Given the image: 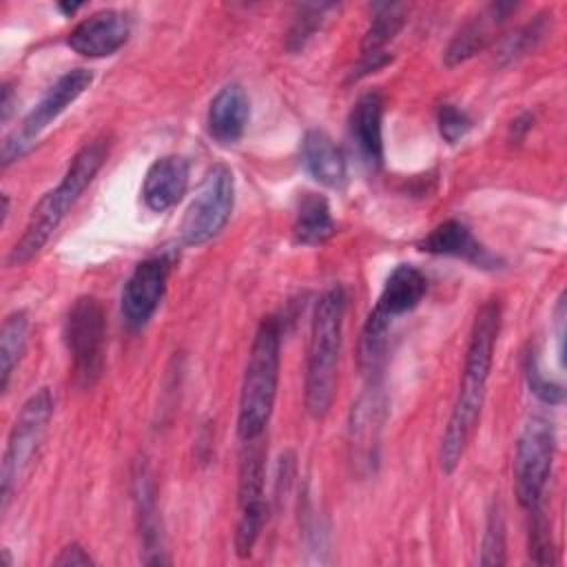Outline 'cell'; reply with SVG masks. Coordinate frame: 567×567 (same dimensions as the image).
I'll list each match as a JSON object with an SVG mask.
<instances>
[{
	"label": "cell",
	"instance_id": "6da1fadb",
	"mask_svg": "<svg viewBox=\"0 0 567 567\" xmlns=\"http://www.w3.org/2000/svg\"><path fill=\"white\" fill-rule=\"evenodd\" d=\"M498 332H501V301L489 299L478 308L474 317L470 343L465 352L463 379H461L458 394H456L452 414L447 419L445 432L441 436L439 461L445 474H452L458 467L465 445L476 427V421L485 401V388H487V379L494 361Z\"/></svg>",
	"mask_w": 567,
	"mask_h": 567
},
{
	"label": "cell",
	"instance_id": "7a4b0ae2",
	"mask_svg": "<svg viewBox=\"0 0 567 567\" xmlns=\"http://www.w3.org/2000/svg\"><path fill=\"white\" fill-rule=\"evenodd\" d=\"M111 142L106 135L93 137L86 142L66 166L60 184L44 193L40 202L33 206L29 221L24 226V233L13 244V248L7 255V266H22L29 259H33L49 237L55 233V228L62 224L71 206L80 199V195L86 190V186L93 182V177L100 173L109 157Z\"/></svg>",
	"mask_w": 567,
	"mask_h": 567
},
{
	"label": "cell",
	"instance_id": "3957f363",
	"mask_svg": "<svg viewBox=\"0 0 567 567\" xmlns=\"http://www.w3.org/2000/svg\"><path fill=\"white\" fill-rule=\"evenodd\" d=\"M343 312L346 292L341 286L328 288L315 303L306 365V410L315 419H323L334 399Z\"/></svg>",
	"mask_w": 567,
	"mask_h": 567
},
{
	"label": "cell",
	"instance_id": "277c9868",
	"mask_svg": "<svg viewBox=\"0 0 567 567\" xmlns=\"http://www.w3.org/2000/svg\"><path fill=\"white\" fill-rule=\"evenodd\" d=\"M279 348L281 323L277 317L268 315L259 321L244 370L237 412V432L241 441L264 436L266 432L279 383Z\"/></svg>",
	"mask_w": 567,
	"mask_h": 567
},
{
	"label": "cell",
	"instance_id": "5b68a950",
	"mask_svg": "<svg viewBox=\"0 0 567 567\" xmlns=\"http://www.w3.org/2000/svg\"><path fill=\"white\" fill-rule=\"evenodd\" d=\"M64 346L71 357V374L78 388H93L104 372L106 315L97 297H78L64 317Z\"/></svg>",
	"mask_w": 567,
	"mask_h": 567
},
{
	"label": "cell",
	"instance_id": "8992f818",
	"mask_svg": "<svg viewBox=\"0 0 567 567\" xmlns=\"http://www.w3.org/2000/svg\"><path fill=\"white\" fill-rule=\"evenodd\" d=\"M53 394L49 388H40L33 392L24 405L20 408L9 439L2 454V467H0V509L4 512L9 507L11 494L20 485L22 476L27 474L44 434L49 427V421L53 416Z\"/></svg>",
	"mask_w": 567,
	"mask_h": 567
},
{
	"label": "cell",
	"instance_id": "52a82bcc",
	"mask_svg": "<svg viewBox=\"0 0 567 567\" xmlns=\"http://www.w3.org/2000/svg\"><path fill=\"white\" fill-rule=\"evenodd\" d=\"M235 206V177L226 164H215L206 171L193 202L188 204L179 239L184 246H202L210 241L228 224Z\"/></svg>",
	"mask_w": 567,
	"mask_h": 567
},
{
	"label": "cell",
	"instance_id": "ba28073f",
	"mask_svg": "<svg viewBox=\"0 0 567 567\" xmlns=\"http://www.w3.org/2000/svg\"><path fill=\"white\" fill-rule=\"evenodd\" d=\"M556 450V432L547 416L534 414L525 421L514 452V489L520 507L540 505Z\"/></svg>",
	"mask_w": 567,
	"mask_h": 567
},
{
	"label": "cell",
	"instance_id": "9c48e42d",
	"mask_svg": "<svg viewBox=\"0 0 567 567\" xmlns=\"http://www.w3.org/2000/svg\"><path fill=\"white\" fill-rule=\"evenodd\" d=\"M93 82V73L89 69H71L62 73L40 97V102L27 113V117L16 126L2 142V166H9L18 157H22L38 140V135L60 115L66 106H71Z\"/></svg>",
	"mask_w": 567,
	"mask_h": 567
},
{
	"label": "cell",
	"instance_id": "30bf717a",
	"mask_svg": "<svg viewBox=\"0 0 567 567\" xmlns=\"http://www.w3.org/2000/svg\"><path fill=\"white\" fill-rule=\"evenodd\" d=\"M266 452L261 436L244 441L239 458V483H237V505L239 518L235 527V551L239 558L250 556L268 514L266 505Z\"/></svg>",
	"mask_w": 567,
	"mask_h": 567
},
{
	"label": "cell",
	"instance_id": "8fae6325",
	"mask_svg": "<svg viewBox=\"0 0 567 567\" xmlns=\"http://www.w3.org/2000/svg\"><path fill=\"white\" fill-rule=\"evenodd\" d=\"M168 272H171V259L162 255L148 257L133 268L120 299L122 319L128 328L137 330L146 326V321L155 315L166 292Z\"/></svg>",
	"mask_w": 567,
	"mask_h": 567
},
{
	"label": "cell",
	"instance_id": "7c38bea8",
	"mask_svg": "<svg viewBox=\"0 0 567 567\" xmlns=\"http://www.w3.org/2000/svg\"><path fill=\"white\" fill-rule=\"evenodd\" d=\"M131 35V20L124 11L102 9L78 22L66 44L84 58H106L120 51Z\"/></svg>",
	"mask_w": 567,
	"mask_h": 567
},
{
	"label": "cell",
	"instance_id": "4fadbf2b",
	"mask_svg": "<svg viewBox=\"0 0 567 567\" xmlns=\"http://www.w3.org/2000/svg\"><path fill=\"white\" fill-rule=\"evenodd\" d=\"M133 487V503L137 512V527L144 545V563L146 565H164V549H162V529H159V514H157V492L153 483V474L144 458L135 461L131 474Z\"/></svg>",
	"mask_w": 567,
	"mask_h": 567
},
{
	"label": "cell",
	"instance_id": "5bb4252c",
	"mask_svg": "<svg viewBox=\"0 0 567 567\" xmlns=\"http://www.w3.org/2000/svg\"><path fill=\"white\" fill-rule=\"evenodd\" d=\"M383 95L379 91L363 93L348 117L350 140L370 168L383 164Z\"/></svg>",
	"mask_w": 567,
	"mask_h": 567
},
{
	"label": "cell",
	"instance_id": "9a60e30c",
	"mask_svg": "<svg viewBox=\"0 0 567 567\" xmlns=\"http://www.w3.org/2000/svg\"><path fill=\"white\" fill-rule=\"evenodd\" d=\"M419 248L430 255L456 257L465 259L481 268H496L498 257L492 255L474 235L472 230L458 219H445L434 226L421 241Z\"/></svg>",
	"mask_w": 567,
	"mask_h": 567
},
{
	"label": "cell",
	"instance_id": "2e32d148",
	"mask_svg": "<svg viewBox=\"0 0 567 567\" xmlns=\"http://www.w3.org/2000/svg\"><path fill=\"white\" fill-rule=\"evenodd\" d=\"M188 162L182 155L157 157L142 182V199L153 213H164L173 208L188 188Z\"/></svg>",
	"mask_w": 567,
	"mask_h": 567
},
{
	"label": "cell",
	"instance_id": "e0dca14e",
	"mask_svg": "<svg viewBox=\"0 0 567 567\" xmlns=\"http://www.w3.org/2000/svg\"><path fill=\"white\" fill-rule=\"evenodd\" d=\"M250 117V102L241 84L221 86L210 100L206 126L208 135L219 144H235L241 140Z\"/></svg>",
	"mask_w": 567,
	"mask_h": 567
},
{
	"label": "cell",
	"instance_id": "ac0fdd59",
	"mask_svg": "<svg viewBox=\"0 0 567 567\" xmlns=\"http://www.w3.org/2000/svg\"><path fill=\"white\" fill-rule=\"evenodd\" d=\"M516 9L514 2H492L483 11H478L470 22L461 27V31L452 38V42L445 49V64L454 66L465 62L467 58L483 51L492 38L494 31L505 22V18Z\"/></svg>",
	"mask_w": 567,
	"mask_h": 567
},
{
	"label": "cell",
	"instance_id": "d6986e66",
	"mask_svg": "<svg viewBox=\"0 0 567 567\" xmlns=\"http://www.w3.org/2000/svg\"><path fill=\"white\" fill-rule=\"evenodd\" d=\"M381 423H383V396L377 388V381H372L370 388L357 401V405H352V419H350L352 463L370 465L377 461Z\"/></svg>",
	"mask_w": 567,
	"mask_h": 567
},
{
	"label": "cell",
	"instance_id": "ffe728a7",
	"mask_svg": "<svg viewBox=\"0 0 567 567\" xmlns=\"http://www.w3.org/2000/svg\"><path fill=\"white\" fill-rule=\"evenodd\" d=\"M303 168L323 186L328 188H343L348 179V166L343 151L337 142L319 128H312L303 135L299 146Z\"/></svg>",
	"mask_w": 567,
	"mask_h": 567
},
{
	"label": "cell",
	"instance_id": "44dd1931",
	"mask_svg": "<svg viewBox=\"0 0 567 567\" xmlns=\"http://www.w3.org/2000/svg\"><path fill=\"white\" fill-rule=\"evenodd\" d=\"M425 290H427L425 275L412 264H399L388 275L381 288V295L377 299V306L372 310L392 321L394 317L414 310L425 297Z\"/></svg>",
	"mask_w": 567,
	"mask_h": 567
},
{
	"label": "cell",
	"instance_id": "7402d4cb",
	"mask_svg": "<svg viewBox=\"0 0 567 567\" xmlns=\"http://www.w3.org/2000/svg\"><path fill=\"white\" fill-rule=\"evenodd\" d=\"M332 235H334V221L330 215L328 199L317 193H303L295 213V224H292L295 241L301 246H317L328 241Z\"/></svg>",
	"mask_w": 567,
	"mask_h": 567
},
{
	"label": "cell",
	"instance_id": "603a6c76",
	"mask_svg": "<svg viewBox=\"0 0 567 567\" xmlns=\"http://www.w3.org/2000/svg\"><path fill=\"white\" fill-rule=\"evenodd\" d=\"M27 330H29V319L24 310H16L7 315L2 321L0 330V390L7 392L13 368L18 365L24 346H27Z\"/></svg>",
	"mask_w": 567,
	"mask_h": 567
},
{
	"label": "cell",
	"instance_id": "cb8c5ba5",
	"mask_svg": "<svg viewBox=\"0 0 567 567\" xmlns=\"http://www.w3.org/2000/svg\"><path fill=\"white\" fill-rule=\"evenodd\" d=\"M405 4H377L372 22L361 42V55L381 53L383 47L399 33L405 22Z\"/></svg>",
	"mask_w": 567,
	"mask_h": 567
},
{
	"label": "cell",
	"instance_id": "d4e9b609",
	"mask_svg": "<svg viewBox=\"0 0 567 567\" xmlns=\"http://www.w3.org/2000/svg\"><path fill=\"white\" fill-rule=\"evenodd\" d=\"M529 512V560L534 565H554L556 556H554V543H551V529H549V520L543 512L540 505L527 509Z\"/></svg>",
	"mask_w": 567,
	"mask_h": 567
},
{
	"label": "cell",
	"instance_id": "484cf974",
	"mask_svg": "<svg viewBox=\"0 0 567 567\" xmlns=\"http://www.w3.org/2000/svg\"><path fill=\"white\" fill-rule=\"evenodd\" d=\"M481 565H503L505 563V520H503V509L498 501L492 503L487 509V523H485V534L481 543Z\"/></svg>",
	"mask_w": 567,
	"mask_h": 567
},
{
	"label": "cell",
	"instance_id": "4316f807",
	"mask_svg": "<svg viewBox=\"0 0 567 567\" xmlns=\"http://www.w3.org/2000/svg\"><path fill=\"white\" fill-rule=\"evenodd\" d=\"M547 33V20L545 16H536L534 20H529L527 24H523L520 29H516L512 35H507L501 44L498 58L501 62H512L520 55H525L529 49H534Z\"/></svg>",
	"mask_w": 567,
	"mask_h": 567
},
{
	"label": "cell",
	"instance_id": "83f0119b",
	"mask_svg": "<svg viewBox=\"0 0 567 567\" xmlns=\"http://www.w3.org/2000/svg\"><path fill=\"white\" fill-rule=\"evenodd\" d=\"M332 9V4H301L286 38V47L290 51H301L310 38L317 33V29L323 22V13Z\"/></svg>",
	"mask_w": 567,
	"mask_h": 567
},
{
	"label": "cell",
	"instance_id": "f1b7e54d",
	"mask_svg": "<svg viewBox=\"0 0 567 567\" xmlns=\"http://www.w3.org/2000/svg\"><path fill=\"white\" fill-rule=\"evenodd\" d=\"M523 370H525V379H527L529 392H532L536 399H540V401L547 403V405H558V403H563V399H565L563 388H560L558 383L549 381L547 377H543L534 350H527V352H525Z\"/></svg>",
	"mask_w": 567,
	"mask_h": 567
},
{
	"label": "cell",
	"instance_id": "f546056e",
	"mask_svg": "<svg viewBox=\"0 0 567 567\" xmlns=\"http://www.w3.org/2000/svg\"><path fill=\"white\" fill-rule=\"evenodd\" d=\"M436 124H439L441 137L447 144H454L472 128V117L461 106L445 102L436 111Z\"/></svg>",
	"mask_w": 567,
	"mask_h": 567
},
{
	"label": "cell",
	"instance_id": "4dcf8cb0",
	"mask_svg": "<svg viewBox=\"0 0 567 567\" xmlns=\"http://www.w3.org/2000/svg\"><path fill=\"white\" fill-rule=\"evenodd\" d=\"M95 560L91 558V554L80 545V543H71L66 545L58 558L53 560V565H93Z\"/></svg>",
	"mask_w": 567,
	"mask_h": 567
},
{
	"label": "cell",
	"instance_id": "1f68e13d",
	"mask_svg": "<svg viewBox=\"0 0 567 567\" xmlns=\"http://www.w3.org/2000/svg\"><path fill=\"white\" fill-rule=\"evenodd\" d=\"M554 315H556V339H558V359H560V363L565 361V350H563V341H565V328H563V323H565V295H560L558 297V303H556V310H554Z\"/></svg>",
	"mask_w": 567,
	"mask_h": 567
},
{
	"label": "cell",
	"instance_id": "d6a6232c",
	"mask_svg": "<svg viewBox=\"0 0 567 567\" xmlns=\"http://www.w3.org/2000/svg\"><path fill=\"white\" fill-rule=\"evenodd\" d=\"M13 104V89H11V84L9 82H4L2 84V97H0V113H2V122H7L9 120V115H11V106Z\"/></svg>",
	"mask_w": 567,
	"mask_h": 567
},
{
	"label": "cell",
	"instance_id": "836d02e7",
	"mask_svg": "<svg viewBox=\"0 0 567 567\" xmlns=\"http://www.w3.org/2000/svg\"><path fill=\"white\" fill-rule=\"evenodd\" d=\"M58 7H60L64 13H75V11H78L82 4H64V2H60Z\"/></svg>",
	"mask_w": 567,
	"mask_h": 567
}]
</instances>
